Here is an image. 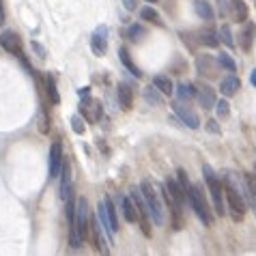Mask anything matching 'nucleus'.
<instances>
[{
  "instance_id": "nucleus-39",
  "label": "nucleus",
  "mask_w": 256,
  "mask_h": 256,
  "mask_svg": "<svg viewBox=\"0 0 256 256\" xmlns=\"http://www.w3.org/2000/svg\"><path fill=\"white\" fill-rule=\"evenodd\" d=\"M205 127H207L211 134H220V132H222V129L218 127V120H213V119H211V120H207V125H205Z\"/></svg>"
},
{
  "instance_id": "nucleus-21",
  "label": "nucleus",
  "mask_w": 256,
  "mask_h": 256,
  "mask_svg": "<svg viewBox=\"0 0 256 256\" xmlns=\"http://www.w3.org/2000/svg\"><path fill=\"white\" fill-rule=\"evenodd\" d=\"M120 209H123V215L129 224H134L138 220V209H136L132 196H120Z\"/></svg>"
},
{
  "instance_id": "nucleus-3",
  "label": "nucleus",
  "mask_w": 256,
  "mask_h": 256,
  "mask_svg": "<svg viewBox=\"0 0 256 256\" xmlns=\"http://www.w3.org/2000/svg\"><path fill=\"white\" fill-rule=\"evenodd\" d=\"M203 177H205V183H207V189L211 194V200H213V209L215 213L220 215V218H224L228 211H226V192H224V179H220L218 174L213 172V168H211L209 164L203 166Z\"/></svg>"
},
{
  "instance_id": "nucleus-36",
  "label": "nucleus",
  "mask_w": 256,
  "mask_h": 256,
  "mask_svg": "<svg viewBox=\"0 0 256 256\" xmlns=\"http://www.w3.org/2000/svg\"><path fill=\"white\" fill-rule=\"evenodd\" d=\"M177 181H179V185H181V188H183V192L188 194V192H189V188H192V183H189L188 172H185L183 168H177Z\"/></svg>"
},
{
  "instance_id": "nucleus-18",
  "label": "nucleus",
  "mask_w": 256,
  "mask_h": 256,
  "mask_svg": "<svg viewBox=\"0 0 256 256\" xmlns=\"http://www.w3.org/2000/svg\"><path fill=\"white\" fill-rule=\"evenodd\" d=\"M230 17L233 22H248L250 7L245 4V0H230Z\"/></svg>"
},
{
  "instance_id": "nucleus-16",
  "label": "nucleus",
  "mask_w": 256,
  "mask_h": 256,
  "mask_svg": "<svg viewBox=\"0 0 256 256\" xmlns=\"http://www.w3.org/2000/svg\"><path fill=\"white\" fill-rule=\"evenodd\" d=\"M196 99H198L200 108H205V110L215 108V102H218V97H215V90L211 88V86H207V84L196 90Z\"/></svg>"
},
{
  "instance_id": "nucleus-44",
  "label": "nucleus",
  "mask_w": 256,
  "mask_h": 256,
  "mask_svg": "<svg viewBox=\"0 0 256 256\" xmlns=\"http://www.w3.org/2000/svg\"><path fill=\"white\" fill-rule=\"evenodd\" d=\"M250 82H252V86H256V69L250 71Z\"/></svg>"
},
{
  "instance_id": "nucleus-4",
  "label": "nucleus",
  "mask_w": 256,
  "mask_h": 256,
  "mask_svg": "<svg viewBox=\"0 0 256 256\" xmlns=\"http://www.w3.org/2000/svg\"><path fill=\"white\" fill-rule=\"evenodd\" d=\"M140 189H142L144 198H147V203H149L151 220H153V224L155 226H162L166 222V211H164L162 198H159V194H157V189H155V185L151 183V181L144 179L142 183H140Z\"/></svg>"
},
{
  "instance_id": "nucleus-46",
  "label": "nucleus",
  "mask_w": 256,
  "mask_h": 256,
  "mask_svg": "<svg viewBox=\"0 0 256 256\" xmlns=\"http://www.w3.org/2000/svg\"><path fill=\"white\" fill-rule=\"evenodd\" d=\"M254 172H256V164H254Z\"/></svg>"
},
{
  "instance_id": "nucleus-15",
  "label": "nucleus",
  "mask_w": 256,
  "mask_h": 256,
  "mask_svg": "<svg viewBox=\"0 0 256 256\" xmlns=\"http://www.w3.org/2000/svg\"><path fill=\"white\" fill-rule=\"evenodd\" d=\"M254 41H256V24L254 22H245L243 30L239 33V45H241V50H243V52H252Z\"/></svg>"
},
{
  "instance_id": "nucleus-6",
  "label": "nucleus",
  "mask_w": 256,
  "mask_h": 256,
  "mask_svg": "<svg viewBox=\"0 0 256 256\" xmlns=\"http://www.w3.org/2000/svg\"><path fill=\"white\" fill-rule=\"evenodd\" d=\"M129 196H132L136 209H138V222H140V226H142V233L147 235V237H151V224H149L151 209H149V203H147V198H144L142 189H140V188H132V189H129Z\"/></svg>"
},
{
  "instance_id": "nucleus-33",
  "label": "nucleus",
  "mask_w": 256,
  "mask_h": 256,
  "mask_svg": "<svg viewBox=\"0 0 256 256\" xmlns=\"http://www.w3.org/2000/svg\"><path fill=\"white\" fill-rule=\"evenodd\" d=\"M215 114H218V119H228L230 117L228 97H224V95H222V99H218V102H215Z\"/></svg>"
},
{
  "instance_id": "nucleus-43",
  "label": "nucleus",
  "mask_w": 256,
  "mask_h": 256,
  "mask_svg": "<svg viewBox=\"0 0 256 256\" xmlns=\"http://www.w3.org/2000/svg\"><path fill=\"white\" fill-rule=\"evenodd\" d=\"M4 24V7H2V0H0V26Z\"/></svg>"
},
{
  "instance_id": "nucleus-22",
  "label": "nucleus",
  "mask_w": 256,
  "mask_h": 256,
  "mask_svg": "<svg viewBox=\"0 0 256 256\" xmlns=\"http://www.w3.org/2000/svg\"><path fill=\"white\" fill-rule=\"evenodd\" d=\"M166 194L170 196V198H174V200H179L181 205L185 203V198H188V194L183 192V188H181V185L177 183V181L174 179H166Z\"/></svg>"
},
{
  "instance_id": "nucleus-32",
  "label": "nucleus",
  "mask_w": 256,
  "mask_h": 256,
  "mask_svg": "<svg viewBox=\"0 0 256 256\" xmlns=\"http://www.w3.org/2000/svg\"><path fill=\"white\" fill-rule=\"evenodd\" d=\"M220 41H222L226 48H230V50L237 45V43H235V37H233V30H230L228 24H224V26L220 28Z\"/></svg>"
},
{
  "instance_id": "nucleus-26",
  "label": "nucleus",
  "mask_w": 256,
  "mask_h": 256,
  "mask_svg": "<svg viewBox=\"0 0 256 256\" xmlns=\"http://www.w3.org/2000/svg\"><path fill=\"white\" fill-rule=\"evenodd\" d=\"M119 58H120V63H123L125 67L132 71V75H136V78H140V75H142V71L138 69V65L132 60V56H129V50L127 48H119Z\"/></svg>"
},
{
  "instance_id": "nucleus-17",
  "label": "nucleus",
  "mask_w": 256,
  "mask_h": 256,
  "mask_svg": "<svg viewBox=\"0 0 256 256\" xmlns=\"http://www.w3.org/2000/svg\"><path fill=\"white\" fill-rule=\"evenodd\" d=\"M220 90H222L224 97H233V95H237L241 90V80L235 73L226 75V78H222V82H220Z\"/></svg>"
},
{
  "instance_id": "nucleus-30",
  "label": "nucleus",
  "mask_w": 256,
  "mask_h": 256,
  "mask_svg": "<svg viewBox=\"0 0 256 256\" xmlns=\"http://www.w3.org/2000/svg\"><path fill=\"white\" fill-rule=\"evenodd\" d=\"M140 17L147 19V22H153L155 26H164V22H162V17H159V13L155 11V9H151V7L140 9Z\"/></svg>"
},
{
  "instance_id": "nucleus-35",
  "label": "nucleus",
  "mask_w": 256,
  "mask_h": 256,
  "mask_svg": "<svg viewBox=\"0 0 256 256\" xmlns=\"http://www.w3.org/2000/svg\"><path fill=\"white\" fill-rule=\"evenodd\" d=\"M84 120H86V119H84L82 114H73V117H71V127H73L75 134L82 136L84 132H86V125H84Z\"/></svg>"
},
{
  "instance_id": "nucleus-45",
  "label": "nucleus",
  "mask_w": 256,
  "mask_h": 256,
  "mask_svg": "<svg viewBox=\"0 0 256 256\" xmlns=\"http://www.w3.org/2000/svg\"><path fill=\"white\" fill-rule=\"evenodd\" d=\"M147 2H157V0H147Z\"/></svg>"
},
{
  "instance_id": "nucleus-34",
  "label": "nucleus",
  "mask_w": 256,
  "mask_h": 256,
  "mask_svg": "<svg viewBox=\"0 0 256 256\" xmlns=\"http://www.w3.org/2000/svg\"><path fill=\"white\" fill-rule=\"evenodd\" d=\"M218 60H220V65H222V69H226V71H230V73L237 71V63H235L233 56H230L228 52H222L218 56Z\"/></svg>"
},
{
  "instance_id": "nucleus-10",
  "label": "nucleus",
  "mask_w": 256,
  "mask_h": 256,
  "mask_svg": "<svg viewBox=\"0 0 256 256\" xmlns=\"http://www.w3.org/2000/svg\"><path fill=\"white\" fill-rule=\"evenodd\" d=\"M0 45H2L4 52L13 54V56H24L22 54V41H19V37H17L15 30H2V33H0Z\"/></svg>"
},
{
  "instance_id": "nucleus-31",
  "label": "nucleus",
  "mask_w": 256,
  "mask_h": 256,
  "mask_svg": "<svg viewBox=\"0 0 256 256\" xmlns=\"http://www.w3.org/2000/svg\"><path fill=\"white\" fill-rule=\"evenodd\" d=\"M103 203H105V211H108L110 224H112V230L117 233V230H119V222H117V207L112 205V198H110V196H105V198H103Z\"/></svg>"
},
{
  "instance_id": "nucleus-9",
  "label": "nucleus",
  "mask_w": 256,
  "mask_h": 256,
  "mask_svg": "<svg viewBox=\"0 0 256 256\" xmlns=\"http://www.w3.org/2000/svg\"><path fill=\"white\" fill-rule=\"evenodd\" d=\"M102 228H103V226H102V222H99V218L90 220V235H93L95 250H97V252H102V254H108L110 252V245H112V241L103 237L105 230H102Z\"/></svg>"
},
{
  "instance_id": "nucleus-8",
  "label": "nucleus",
  "mask_w": 256,
  "mask_h": 256,
  "mask_svg": "<svg viewBox=\"0 0 256 256\" xmlns=\"http://www.w3.org/2000/svg\"><path fill=\"white\" fill-rule=\"evenodd\" d=\"M239 188H241V194H243L245 203H248V207L256 215V177L250 172H243L239 181Z\"/></svg>"
},
{
  "instance_id": "nucleus-42",
  "label": "nucleus",
  "mask_w": 256,
  "mask_h": 256,
  "mask_svg": "<svg viewBox=\"0 0 256 256\" xmlns=\"http://www.w3.org/2000/svg\"><path fill=\"white\" fill-rule=\"evenodd\" d=\"M33 48L39 52V56H41V58H45V50L41 48V45H39V43H33Z\"/></svg>"
},
{
  "instance_id": "nucleus-12",
  "label": "nucleus",
  "mask_w": 256,
  "mask_h": 256,
  "mask_svg": "<svg viewBox=\"0 0 256 256\" xmlns=\"http://www.w3.org/2000/svg\"><path fill=\"white\" fill-rule=\"evenodd\" d=\"M172 110H174V114H177V117L183 120L185 125H188L189 129H198L200 127V119H198V114L196 112H192V110L188 108V105H183V102H174L172 103Z\"/></svg>"
},
{
  "instance_id": "nucleus-13",
  "label": "nucleus",
  "mask_w": 256,
  "mask_h": 256,
  "mask_svg": "<svg viewBox=\"0 0 256 256\" xmlns=\"http://www.w3.org/2000/svg\"><path fill=\"white\" fill-rule=\"evenodd\" d=\"M90 50L95 56H103L108 50V26H97L90 37Z\"/></svg>"
},
{
  "instance_id": "nucleus-2",
  "label": "nucleus",
  "mask_w": 256,
  "mask_h": 256,
  "mask_svg": "<svg viewBox=\"0 0 256 256\" xmlns=\"http://www.w3.org/2000/svg\"><path fill=\"white\" fill-rule=\"evenodd\" d=\"M224 192H226V203H228V213L233 218V222H241L245 218V203L243 194H241V188H239V181L241 177H235V174L226 172L224 174Z\"/></svg>"
},
{
  "instance_id": "nucleus-7",
  "label": "nucleus",
  "mask_w": 256,
  "mask_h": 256,
  "mask_svg": "<svg viewBox=\"0 0 256 256\" xmlns=\"http://www.w3.org/2000/svg\"><path fill=\"white\" fill-rule=\"evenodd\" d=\"M220 69H222V65H220V60L215 56H211V54H198L196 56V71H198L203 78H218Z\"/></svg>"
},
{
  "instance_id": "nucleus-5",
  "label": "nucleus",
  "mask_w": 256,
  "mask_h": 256,
  "mask_svg": "<svg viewBox=\"0 0 256 256\" xmlns=\"http://www.w3.org/2000/svg\"><path fill=\"white\" fill-rule=\"evenodd\" d=\"M188 200H189V207L194 209V213L198 215L200 222H203L205 226L213 224V215H211V209H209L207 198H205L203 188H200V185L192 183V188H189V192H188Z\"/></svg>"
},
{
  "instance_id": "nucleus-11",
  "label": "nucleus",
  "mask_w": 256,
  "mask_h": 256,
  "mask_svg": "<svg viewBox=\"0 0 256 256\" xmlns=\"http://www.w3.org/2000/svg\"><path fill=\"white\" fill-rule=\"evenodd\" d=\"M80 114H82V117L86 119L88 123H97V120L102 119V114H103L102 102H97V99H93V97L82 99V105H80Z\"/></svg>"
},
{
  "instance_id": "nucleus-38",
  "label": "nucleus",
  "mask_w": 256,
  "mask_h": 256,
  "mask_svg": "<svg viewBox=\"0 0 256 256\" xmlns=\"http://www.w3.org/2000/svg\"><path fill=\"white\" fill-rule=\"evenodd\" d=\"M39 132H41V134H48V119H45V112H43V110L39 112Z\"/></svg>"
},
{
  "instance_id": "nucleus-14",
  "label": "nucleus",
  "mask_w": 256,
  "mask_h": 256,
  "mask_svg": "<svg viewBox=\"0 0 256 256\" xmlns=\"http://www.w3.org/2000/svg\"><path fill=\"white\" fill-rule=\"evenodd\" d=\"M63 147H60V142H52V147H50V159H48V166H50V179H56L58 172L63 170Z\"/></svg>"
},
{
  "instance_id": "nucleus-41",
  "label": "nucleus",
  "mask_w": 256,
  "mask_h": 256,
  "mask_svg": "<svg viewBox=\"0 0 256 256\" xmlns=\"http://www.w3.org/2000/svg\"><path fill=\"white\" fill-rule=\"evenodd\" d=\"M78 93H80V97H82V99H86V97H90V88H88V86H84V88H80V90H78Z\"/></svg>"
},
{
  "instance_id": "nucleus-20",
  "label": "nucleus",
  "mask_w": 256,
  "mask_h": 256,
  "mask_svg": "<svg viewBox=\"0 0 256 256\" xmlns=\"http://www.w3.org/2000/svg\"><path fill=\"white\" fill-rule=\"evenodd\" d=\"M194 11L200 19H205V22H213V17H215L213 7H211L209 0H194Z\"/></svg>"
},
{
  "instance_id": "nucleus-1",
  "label": "nucleus",
  "mask_w": 256,
  "mask_h": 256,
  "mask_svg": "<svg viewBox=\"0 0 256 256\" xmlns=\"http://www.w3.org/2000/svg\"><path fill=\"white\" fill-rule=\"evenodd\" d=\"M90 239V218H88V203L86 198H78L75 203V220L69 226V243L73 250L82 248V243Z\"/></svg>"
},
{
  "instance_id": "nucleus-23",
  "label": "nucleus",
  "mask_w": 256,
  "mask_h": 256,
  "mask_svg": "<svg viewBox=\"0 0 256 256\" xmlns=\"http://www.w3.org/2000/svg\"><path fill=\"white\" fill-rule=\"evenodd\" d=\"M142 97L149 105H164V93L157 86H153V84L142 90Z\"/></svg>"
},
{
  "instance_id": "nucleus-28",
  "label": "nucleus",
  "mask_w": 256,
  "mask_h": 256,
  "mask_svg": "<svg viewBox=\"0 0 256 256\" xmlns=\"http://www.w3.org/2000/svg\"><path fill=\"white\" fill-rule=\"evenodd\" d=\"M45 90H48V99H50V103H60V95H58V90H56V80H54V75H48L45 78Z\"/></svg>"
},
{
  "instance_id": "nucleus-19",
  "label": "nucleus",
  "mask_w": 256,
  "mask_h": 256,
  "mask_svg": "<svg viewBox=\"0 0 256 256\" xmlns=\"http://www.w3.org/2000/svg\"><path fill=\"white\" fill-rule=\"evenodd\" d=\"M117 97H119L120 108H123L125 112H129V110H132V105H134V90H132V86H127V84H119Z\"/></svg>"
},
{
  "instance_id": "nucleus-27",
  "label": "nucleus",
  "mask_w": 256,
  "mask_h": 256,
  "mask_svg": "<svg viewBox=\"0 0 256 256\" xmlns=\"http://www.w3.org/2000/svg\"><path fill=\"white\" fill-rule=\"evenodd\" d=\"M153 86H157L164 95H172L174 93V84H172V80H170L168 75H155V78H153Z\"/></svg>"
},
{
  "instance_id": "nucleus-40",
  "label": "nucleus",
  "mask_w": 256,
  "mask_h": 256,
  "mask_svg": "<svg viewBox=\"0 0 256 256\" xmlns=\"http://www.w3.org/2000/svg\"><path fill=\"white\" fill-rule=\"evenodd\" d=\"M120 2L125 4L127 11H136V7H138V0H120Z\"/></svg>"
},
{
  "instance_id": "nucleus-29",
  "label": "nucleus",
  "mask_w": 256,
  "mask_h": 256,
  "mask_svg": "<svg viewBox=\"0 0 256 256\" xmlns=\"http://www.w3.org/2000/svg\"><path fill=\"white\" fill-rule=\"evenodd\" d=\"M144 37H147V28H144L142 24H132V26L127 28V39L129 41H142Z\"/></svg>"
},
{
  "instance_id": "nucleus-25",
  "label": "nucleus",
  "mask_w": 256,
  "mask_h": 256,
  "mask_svg": "<svg viewBox=\"0 0 256 256\" xmlns=\"http://www.w3.org/2000/svg\"><path fill=\"white\" fill-rule=\"evenodd\" d=\"M174 93H177V97L181 99V102H189V99L196 97V86L192 82H179Z\"/></svg>"
},
{
  "instance_id": "nucleus-24",
  "label": "nucleus",
  "mask_w": 256,
  "mask_h": 256,
  "mask_svg": "<svg viewBox=\"0 0 256 256\" xmlns=\"http://www.w3.org/2000/svg\"><path fill=\"white\" fill-rule=\"evenodd\" d=\"M198 37H200V43L209 45V48H218V45H220V30H213L211 26L200 30Z\"/></svg>"
},
{
  "instance_id": "nucleus-37",
  "label": "nucleus",
  "mask_w": 256,
  "mask_h": 256,
  "mask_svg": "<svg viewBox=\"0 0 256 256\" xmlns=\"http://www.w3.org/2000/svg\"><path fill=\"white\" fill-rule=\"evenodd\" d=\"M218 13H220V17L230 15V4L226 2V0H220V2H218Z\"/></svg>"
}]
</instances>
